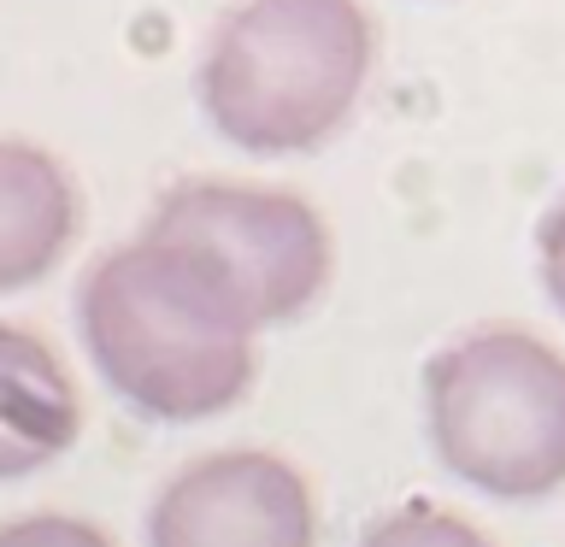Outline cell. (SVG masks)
I'll list each match as a JSON object with an SVG mask.
<instances>
[{
	"instance_id": "obj_1",
	"label": "cell",
	"mask_w": 565,
	"mask_h": 547,
	"mask_svg": "<svg viewBox=\"0 0 565 547\" xmlns=\"http://www.w3.org/2000/svg\"><path fill=\"white\" fill-rule=\"evenodd\" d=\"M77 335L100 383L153 423L218 418L259 371V330L236 289L194 247L153 229L83 271Z\"/></svg>"
},
{
	"instance_id": "obj_2",
	"label": "cell",
	"mask_w": 565,
	"mask_h": 547,
	"mask_svg": "<svg viewBox=\"0 0 565 547\" xmlns=\"http://www.w3.org/2000/svg\"><path fill=\"white\" fill-rule=\"evenodd\" d=\"M371 71L365 0H230L194 65V106L236 153L295 159L348 130Z\"/></svg>"
},
{
	"instance_id": "obj_3",
	"label": "cell",
	"mask_w": 565,
	"mask_h": 547,
	"mask_svg": "<svg viewBox=\"0 0 565 547\" xmlns=\"http://www.w3.org/2000/svg\"><path fill=\"white\" fill-rule=\"evenodd\" d=\"M424 436L466 489L536 506L565 489V353L524 324L459 330L424 360Z\"/></svg>"
},
{
	"instance_id": "obj_4",
	"label": "cell",
	"mask_w": 565,
	"mask_h": 547,
	"mask_svg": "<svg viewBox=\"0 0 565 547\" xmlns=\"http://www.w3.org/2000/svg\"><path fill=\"white\" fill-rule=\"evenodd\" d=\"M141 229L194 247L236 289L259 335L307 318L335 277V236L324 212L295 189L183 176L153 201Z\"/></svg>"
},
{
	"instance_id": "obj_5",
	"label": "cell",
	"mask_w": 565,
	"mask_h": 547,
	"mask_svg": "<svg viewBox=\"0 0 565 547\" xmlns=\"http://www.w3.org/2000/svg\"><path fill=\"white\" fill-rule=\"evenodd\" d=\"M148 547H318L312 483L271 448H212L153 494Z\"/></svg>"
},
{
	"instance_id": "obj_6",
	"label": "cell",
	"mask_w": 565,
	"mask_h": 547,
	"mask_svg": "<svg viewBox=\"0 0 565 547\" xmlns=\"http://www.w3.org/2000/svg\"><path fill=\"white\" fill-rule=\"evenodd\" d=\"M83 395L35 330L0 318V483L35 476L77 448Z\"/></svg>"
},
{
	"instance_id": "obj_7",
	"label": "cell",
	"mask_w": 565,
	"mask_h": 547,
	"mask_svg": "<svg viewBox=\"0 0 565 547\" xmlns=\"http://www.w3.org/2000/svg\"><path fill=\"white\" fill-rule=\"evenodd\" d=\"M83 229V189L42 141H0V294L35 289Z\"/></svg>"
},
{
	"instance_id": "obj_8",
	"label": "cell",
	"mask_w": 565,
	"mask_h": 547,
	"mask_svg": "<svg viewBox=\"0 0 565 547\" xmlns=\"http://www.w3.org/2000/svg\"><path fill=\"white\" fill-rule=\"evenodd\" d=\"M360 547H494V541L471 518H459V512L406 501L395 512H383V518H371Z\"/></svg>"
},
{
	"instance_id": "obj_9",
	"label": "cell",
	"mask_w": 565,
	"mask_h": 547,
	"mask_svg": "<svg viewBox=\"0 0 565 547\" xmlns=\"http://www.w3.org/2000/svg\"><path fill=\"white\" fill-rule=\"evenodd\" d=\"M0 547H113V536L71 512H24L0 524Z\"/></svg>"
},
{
	"instance_id": "obj_10",
	"label": "cell",
	"mask_w": 565,
	"mask_h": 547,
	"mask_svg": "<svg viewBox=\"0 0 565 547\" xmlns=\"http://www.w3.org/2000/svg\"><path fill=\"white\" fill-rule=\"evenodd\" d=\"M536 271H542L547 300L565 312V194H554V206L536 224Z\"/></svg>"
}]
</instances>
